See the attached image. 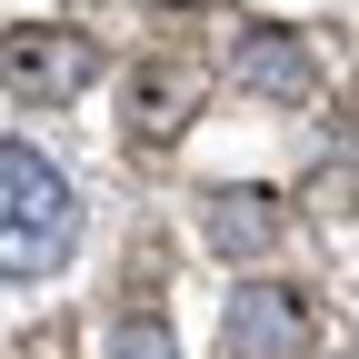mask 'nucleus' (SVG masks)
<instances>
[{"mask_svg":"<svg viewBox=\"0 0 359 359\" xmlns=\"http://www.w3.org/2000/svg\"><path fill=\"white\" fill-rule=\"evenodd\" d=\"M269 230H280V200H259V190H219V200H210V240H219V259H259Z\"/></svg>","mask_w":359,"mask_h":359,"instance_id":"6","label":"nucleus"},{"mask_svg":"<svg viewBox=\"0 0 359 359\" xmlns=\"http://www.w3.org/2000/svg\"><path fill=\"white\" fill-rule=\"evenodd\" d=\"M240 90H259V100H309L320 70H309V50H299L290 30H250L240 40Z\"/></svg>","mask_w":359,"mask_h":359,"instance_id":"5","label":"nucleus"},{"mask_svg":"<svg viewBox=\"0 0 359 359\" xmlns=\"http://www.w3.org/2000/svg\"><path fill=\"white\" fill-rule=\"evenodd\" d=\"M110 359H170V330H160V320H130V330H120V349H110Z\"/></svg>","mask_w":359,"mask_h":359,"instance_id":"7","label":"nucleus"},{"mask_svg":"<svg viewBox=\"0 0 359 359\" xmlns=\"http://www.w3.org/2000/svg\"><path fill=\"white\" fill-rule=\"evenodd\" d=\"M90 70H100V50H90V30H70V20H20L11 40H0L11 100H80Z\"/></svg>","mask_w":359,"mask_h":359,"instance_id":"2","label":"nucleus"},{"mask_svg":"<svg viewBox=\"0 0 359 359\" xmlns=\"http://www.w3.org/2000/svg\"><path fill=\"white\" fill-rule=\"evenodd\" d=\"M80 230L70 180L40 160L30 140H0V280H30V269H60Z\"/></svg>","mask_w":359,"mask_h":359,"instance_id":"1","label":"nucleus"},{"mask_svg":"<svg viewBox=\"0 0 359 359\" xmlns=\"http://www.w3.org/2000/svg\"><path fill=\"white\" fill-rule=\"evenodd\" d=\"M309 349V299L280 290V280H259L230 299V359H299Z\"/></svg>","mask_w":359,"mask_h":359,"instance_id":"3","label":"nucleus"},{"mask_svg":"<svg viewBox=\"0 0 359 359\" xmlns=\"http://www.w3.org/2000/svg\"><path fill=\"white\" fill-rule=\"evenodd\" d=\"M190 110H200V70L190 60H150L140 80H130V130H140V140L190 130Z\"/></svg>","mask_w":359,"mask_h":359,"instance_id":"4","label":"nucleus"}]
</instances>
